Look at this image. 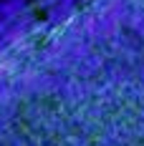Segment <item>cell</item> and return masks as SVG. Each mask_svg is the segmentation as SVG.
<instances>
[{
    "label": "cell",
    "mask_w": 144,
    "mask_h": 146,
    "mask_svg": "<svg viewBox=\"0 0 144 146\" xmlns=\"http://www.w3.org/2000/svg\"><path fill=\"white\" fill-rule=\"evenodd\" d=\"M76 8H78V3H61L56 8L46 10V23H48L51 28H58V25L68 23L73 15H76Z\"/></svg>",
    "instance_id": "obj_1"
},
{
    "label": "cell",
    "mask_w": 144,
    "mask_h": 146,
    "mask_svg": "<svg viewBox=\"0 0 144 146\" xmlns=\"http://www.w3.org/2000/svg\"><path fill=\"white\" fill-rule=\"evenodd\" d=\"M30 13V0H0V18H20Z\"/></svg>",
    "instance_id": "obj_2"
},
{
    "label": "cell",
    "mask_w": 144,
    "mask_h": 146,
    "mask_svg": "<svg viewBox=\"0 0 144 146\" xmlns=\"http://www.w3.org/2000/svg\"><path fill=\"white\" fill-rule=\"evenodd\" d=\"M10 28H13V20L10 18H0V38H5L10 33Z\"/></svg>",
    "instance_id": "obj_4"
},
{
    "label": "cell",
    "mask_w": 144,
    "mask_h": 146,
    "mask_svg": "<svg viewBox=\"0 0 144 146\" xmlns=\"http://www.w3.org/2000/svg\"><path fill=\"white\" fill-rule=\"evenodd\" d=\"M61 3H78V0H35V8L38 10H51V8H56Z\"/></svg>",
    "instance_id": "obj_3"
},
{
    "label": "cell",
    "mask_w": 144,
    "mask_h": 146,
    "mask_svg": "<svg viewBox=\"0 0 144 146\" xmlns=\"http://www.w3.org/2000/svg\"><path fill=\"white\" fill-rule=\"evenodd\" d=\"M5 53H8V43H5V40H3V38H0V58H3V56H5Z\"/></svg>",
    "instance_id": "obj_5"
}]
</instances>
